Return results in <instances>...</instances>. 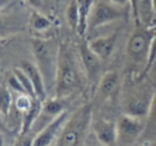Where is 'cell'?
<instances>
[{
	"instance_id": "1",
	"label": "cell",
	"mask_w": 156,
	"mask_h": 146,
	"mask_svg": "<svg viewBox=\"0 0 156 146\" xmlns=\"http://www.w3.org/2000/svg\"><path fill=\"white\" fill-rule=\"evenodd\" d=\"M80 84L77 66L72 51L67 45L61 44L58 48V63H57L55 93L56 98L63 99L72 95Z\"/></svg>"
},
{
	"instance_id": "2",
	"label": "cell",
	"mask_w": 156,
	"mask_h": 146,
	"mask_svg": "<svg viewBox=\"0 0 156 146\" xmlns=\"http://www.w3.org/2000/svg\"><path fill=\"white\" fill-rule=\"evenodd\" d=\"M92 122V106H81L66 120L58 137V146H79Z\"/></svg>"
},
{
	"instance_id": "3",
	"label": "cell",
	"mask_w": 156,
	"mask_h": 146,
	"mask_svg": "<svg viewBox=\"0 0 156 146\" xmlns=\"http://www.w3.org/2000/svg\"><path fill=\"white\" fill-rule=\"evenodd\" d=\"M155 34L156 31L151 27L143 24H136V29L133 31L126 44L127 58L137 64H147Z\"/></svg>"
},
{
	"instance_id": "4",
	"label": "cell",
	"mask_w": 156,
	"mask_h": 146,
	"mask_svg": "<svg viewBox=\"0 0 156 146\" xmlns=\"http://www.w3.org/2000/svg\"><path fill=\"white\" fill-rule=\"evenodd\" d=\"M33 56L35 58V64L41 71L46 83V88L51 82H56L57 63H58V50L54 52L52 44L50 41L42 39H35L31 44Z\"/></svg>"
},
{
	"instance_id": "5",
	"label": "cell",
	"mask_w": 156,
	"mask_h": 146,
	"mask_svg": "<svg viewBox=\"0 0 156 146\" xmlns=\"http://www.w3.org/2000/svg\"><path fill=\"white\" fill-rule=\"evenodd\" d=\"M147 122L142 117L124 114L117 122L118 127V144L127 146L133 144L145 130Z\"/></svg>"
},
{
	"instance_id": "6",
	"label": "cell",
	"mask_w": 156,
	"mask_h": 146,
	"mask_svg": "<svg viewBox=\"0 0 156 146\" xmlns=\"http://www.w3.org/2000/svg\"><path fill=\"white\" fill-rule=\"evenodd\" d=\"M124 13L120 7L106 0H98L94 2L89 19V29L101 28L111 23L122 19Z\"/></svg>"
},
{
	"instance_id": "7",
	"label": "cell",
	"mask_w": 156,
	"mask_h": 146,
	"mask_svg": "<svg viewBox=\"0 0 156 146\" xmlns=\"http://www.w3.org/2000/svg\"><path fill=\"white\" fill-rule=\"evenodd\" d=\"M69 120V112L66 110L60 113L58 116L52 118L39 133L34 137L33 146H50L58 139L64 127L66 120Z\"/></svg>"
},
{
	"instance_id": "8",
	"label": "cell",
	"mask_w": 156,
	"mask_h": 146,
	"mask_svg": "<svg viewBox=\"0 0 156 146\" xmlns=\"http://www.w3.org/2000/svg\"><path fill=\"white\" fill-rule=\"evenodd\" d=\"M79 56L85 67L87 78L91 83L98 82L101 73V60L89 47L88 42H83L79 45Z\"/></svg>"
},
{
	"instance_id": "9",
	"label": "cell",
	"mask_w": 156,
	"mask_h": 146,
	"mask_svg": "<svg viewBox=\"0 0 156 146\" xmlns=\"http://www.w3.org/2000/svg\"><path fill=\"white\" fill-rule=\"evenodd\" d=\"M93 131L98 141L105 146H115L118 143L117 123L106 118H98L93 124Z\"/></svg>"
},
{
	"instance_id": "10",
	"label": "cell",
	"mask_w": 156,
	"mask_h": 146,
	"mask_svg": "<svg viewBox=\"0 0 156 146\" xmlns=\"http://www.w3.org/2000/svg\"><path fill=\"white\" fill-rule=\"evenodd\" d=\"M20 67L29 77L33 88H34L37 97L42 103H44L47 99V88H46V83L43 75H42L37 65L30 62V61H22Z\"/></svg>"
},
{
	"instance_id": "11",
	"label": "cell",
	"mask_w": 156,
	"mask_h": 146,
	"mask_svg": "<svg viewBox=\"0 0 156 146\" xmlns=\"http://www.w3.org/2000/svg\"><path fill=\"white\" fill-rule=\"evenodd\" d=\"M153 94L149 95L144 91H140V92L134 93L133 95H130L126 100L125 113L138 116V117H143L144 115L147 116Z\"/></svg>"
},
{
	"instance_id": "12",
	"label": "cell",
	"mask_w": 156,
	"mask_h": 146,
	"mask_svg": "<svg viewBox=\"0 0 156 146\" xmlns=\"http://www.w3.org/2000/svg\"><path fill=\"white\" fill-rule=\"evenodd\" d=\"M118 41V31L110 33L108 35L96 37L88 42L89 47L91 50L101 59V60H107L112 54L115 48V44Z\"/></svg>"
},
{
	"instance_id": "13",
	"label": "cell",
	"mask_w": 156,
	"mask_h": 146,
	"mask_svg": "<svg viewBox=\"0 0 156 146\" xmlns=\"http://www.w3.org/2000/svg\"><path fill=\"white\" fill-rule=\"evenodd\" d=\"M76 2L79 15V24L76 33L80 37H85L89 30V19L94 5V0H76Z\"/></svg>"
},
{
	"instance_id": "14",
	"label": "cell",
	"mask_w": 156,
	"mask_h": 146,
	"mask_svg": "<svg viewBox=\"0 0 156 146\" xmlns=\"http://www.w3.org/2000/svg\"><path fill=\"white\" fill-rule=\"evenodd\" d=\"M120 86V76L117 71H109L102 76L98 82V90L104 97H113Z\"/></svg>"
},
{
	"instance_id": "15",
	"label": "cell",
	"mask_w": 156,
	"mask_h": 146,
	"mask_svg": "<svg viewBox=\"0 0 156 146\" xmlns=\"http://www.w3.org/2000/svg\"><path fill=\"white\" fill-rule=\"evenodd\" d=\"M42 109H43V103L40 99L37 98L34 100V103H33L32 107L28 111L23 113V122L20 134H26V133L30 132L32 127L34 126L35 122H37V118L41 115Z\"/></svg>"
},
{
	"instance_id": "16",
	"label": "cell",
	"mask_w": 156,
	"mask_h": 146,
	"mask_svg": "<svg viewBox=\"0 0 156 146\" xmlns=\"http://www.w3.org/2000/svg\"><path fill=\"white\" fill-rule=\"evenodd\" d=\"M29 26L30 29L35 33H44L51 28V22L44 14H41L37 11H32L29 19Z\"/></svg>"
},
{
	"instance_id": "17",
	"label": "cell",
	"mask_w": 156,
	"mask_h": 146,
	"mask_svg": "<svg viewBox=\"0 0 156 146\" xmlns=\"http://www.w3.org/2000/svg\"><path fill=\"white\" fill-rule=\"evenodd\" d=\"M64 108L61 103V99H58L55 97V99H46L43 103V109H42V113L45 116H50V117L55 118L58 116L60 113L64 111Z\"/></svg>"
},
{
	"instance_id": "18",
	"label": "cell",
	"mask_w": 156,
	"mask_h": 146,
	"mask_svg": "<svg viewBox=\"0 0 156 146\" xmlns=\"http://www.w3.org/2000/svg\"><path fill=\"white\" fill-rule=\"evenodd\" d=\"M65 19L67 25L73 31L77 32L78 24H79V15H78V7L76 0H72L65 10Z\"/></svg>"
},
{
	"instance_id": "19",
	"label": "cell",
	"mask_w": 156,
	"mask_h": 146,
	"mask_svg": "<svg viewBox=\"0 0 156 146\" xmlns=\"http://www.w3.org/2000/svg\"><path fill=\"white\" fill-rule=\"evenodd\" d=\"M11 89L7 85L1 86L0 92V111L5 117H7L10 113L12 103H13V96H12Z\"/></svg>"
},
{
	"instance_id": "20",
	"label": "cell",
	"mask_w": 156,
	"mask_h": 146,
	"mask_svg": "<svg viewBox=\"0 0 156 146\" xmlns=\"http://www.w3.org/2000/svg\"><path fill=\"white\" fill-rule=\"evenodd\" d=\"M13 73H14V75L17 77V79L20 80V83H22V85H23V88H24L26 94H28L29 96L33 97V98H37V94H35L34 88H33L32 83H31L30 79H29V77L27 76V74L25 73V71H23L20 67H18V68H15ZM37 99H39V98H37Z\"/></svg>"
},
{
	"instance_id": "21",
	"label": "cell",
	"mask_w": 156,
	"mask_h": 146,
	"mask_svg": "<svg viewBox=\"0 0 156 146\" xmlns=\"http://www.w3.org/2000/svg\"><path fill=\"white\" fill-rule=\"evenodd\" d=\"M149 132L156 131V90L154 91L153 97H152L151 105L147 115V126H145Z\"/></svg>"
},
{
	"instance_id": "22",
	"label": "cell",
	"mask_w": 156,
	"mask_h": 146,
	"mask_svg": "<svg viewBox=\"0 0 156 146\" xmlns=\"http://www.w3.org/2000/svg\"><path fill=\"white\" fill-rule=\"evenodd\" d=\"M37 98H33V97L29 96L28 94H18L17 98L15 100V106L16 109L18 111L25 113L26 111H28L31 107H32L33 103Z\"/></svg>"
},
{
	"instance_id": "23",
	"label": "cell",
	"mask_w": 156,
	"mask_h": 146,
	"mask_svg": "<svg viewBox=\"0 0 156 146\" xmlns=\"http://www.w3.org/2000/svg\"><path fill=\"white\" fill-rule=\"evenodd\" d=\"M8 86H9L12 91L17 92L18 94H26L22 83H20V80L17 79V77L14 75V73L12 74V75L9 77V79H8Z\"/></svg>"
},
{
	"instance_id": "24",
	"label": "cell",
	"mask_w": 156,
	"mask_h": 146,
	"mask_svg": "<svg viewBox=\"0 0 156 146\" xmlns=\"http://www.w3.org/2000/svg\"><path fill=\"white\" fill-rule=\"evenodd\" d=\"M33 142H34V137L29 132L26 134H20L14 146H33Z\"/></svg>"
},
{
	"instance_id": "25",
	"label": "cell",
	"mask_w": 156,
	"mask_h": 146,
	"mask_svg": "<svg viewBox=\"0 0 156 146\" xmlns=\"http://www.w3.org/2000/svg\"><path fill=\"white\" fill-rule=\"evenodd\" d=\"M28 5H30L31 7L35 8V9H39L41 8L42 3H43V0H25Z\"/></svg>"
},
{
	"instance_id": "26",
	"label": "cell",
	"mask_w": 156,
	"mask_h": 146,
	"mask_svg": "<svg viewBox=\"0 0 156 146\" xmlns=\"http://www.w3.org/2000/svg\"><path fill=\"white\" fill-rule=\"evenodd\" d=\"M109 1L113 5H118V7H124L128 3L130 5V0H109Z\"/></svg>"
},
{
	"instance_id": "27",
	"label": "cell",
	"mask_w": 156,
	"mask_h": 146,
	"mask_svg": "<svg viewBox=\"0 0 156 146\" xmlns=\"http://www.w3.org/2000/svg\"><path fill=\"white\" fill-rule=\"evenodd\" d=\"M130 5L133 9V14H134L135 20L137 19V0H130Z\"/></svg>"
},
{
	"instance_id": "28",
	"label": "cell",
	"mask_w": 156,
	"mask_h": 146,
	"mask_svg": "<svg viewBox=\"0 0 156 146\" xmlns=\"http://www.w3.org/2000/svg\"><path fill=\"white\" fill-rule=\"evenodd\" d=\"M152 29H154V30L156 31V13H154L153 17H152V20H151V24H150V26Z\"/></svg>"
},
{
	"instance_id": "29",
	"label": "cell",
	"mask_w": 156,
	"mask_h": 146,
	"mask_svg": "<svg viewBox=\"0 0 156 146\" xmlns=\"http://www.w3.org/2000/svg\"><path fill=\"white\" fill-rule=\"evenodd\" d=\"M152 8L154 13H156V0H152Z\"/></svg>"
},
{
	"instance_id": "30",
	"label": "cell",
	"mask_w": 156,
	"mask_h": 146,
	"mask_svg": "<svg viewBox=\"0 0 156 146\" xmlns=\"http://www.w3.org/2000/svg\"><path fill=\"white\" fill-rule=\"evenodd\" d=\"M144 146H156V142H154V143H150V144H147V145Z\"/></svg>"
}]
</instances>
